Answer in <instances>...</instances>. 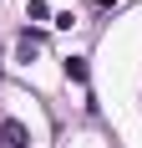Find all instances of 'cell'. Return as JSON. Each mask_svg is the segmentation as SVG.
I'll use <instances>...</instances> for the list:
<instances>
[{
  "instance_id": "6da1fadb",
  "label": "cell",
  "mask_w": 142,
  "mask_h": 148,
  "mask_svg": "<svg viewBox=\"0 0 142 148\" xmlns=\"http://www.w3.org/2000/svg\"><path fill=\"white\" fill-rule=\"evenodd\" d=\"M0 148H30V133L20 118H5L0 123Z\"/></svg>"
},
{
  "instance_id": "7a4b0ae2",
  "label": "cell",
  "mask_w": 142,
  "mask_h": 148,
  "mask_svg": "<svg viewBox=\"0 0 142 148\" xmlns=\"http://www.w3.org/2000/svg\"><path fill=\"white\" fill-rule=\"evenodd\" d=\"M15 46H20V61H30L36 51H41V36H36V31H20V41H15Z\"/></svg>"
},
{
  "instance_id": "3957f363",
  "label": "cell",
  "mask_w": 142,
  "mask_h": 148,
  "mask_svg": "<svg viewBox=\"0 0 142 148\" xmlns=\"http://www.w3.org/2000/svg\"><path fill=\"white\" fill-rule=\"evenodd\" d=\"M66 77L71 82H86V56H66Z\"/></svg>"
}]
</instances>
